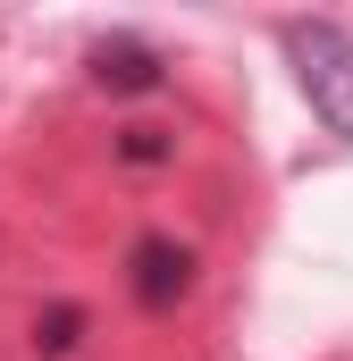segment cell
<instances>
[{
    "mask_svg": "<svg viewBox=\"0 0 353 361\" xmlns=\"http://www.w3.org/2000/svg\"><path fill=\"white\" fill-rule=\"evenodd\" d=\"M277 42H286L294 76L311 92V109H320L337 135H353V34L328 25V17H294V25H277Z\"/></svg>",
    "mask_w": 353,
    "mask_h": 361,
    "instance_id": "6da1fadb",
    "label": "cell"
},
{
    "mask_svg": "<svg viewBox=\"0 0 353 361\" xmlns=\"http://www.w3.org/2000/svg\"><path fill=\"white\" fill-rule=\"evenodd\" d=\"M118 160L126 169H160V160H176V135L169 126H126L118 135Z\"/></svg>",
    "mask_w": 353,
    "mask_h": 361,
    "instance_id": "5b68a950",
    "label": "cell"
},
{
    "mask_svg": "<svg viewBox=\"0 0 353 361\" xmlns=\"http://www.w3.org/2000/svg\"><path fill=\"white\" fill-rule=\"evenodd\" d=\"M92 85L101 92H160L169 68H160V51L143 34H109V42H92Z\"/></svg>",
    "mask_w": 353,
    "mask_h": 361,
    "instance_id": "3957f363",
    "label": "cell"
},
{
    "mask_svg": "<svg viewBox=\"0 0 353 361\" xmlns=\"http://www.w3.org/2000/svg\"><path fill=\"white\" fill-rule=\"evenodd\" d=\"M185 286H193V252H185L176 235H135V244H126V294H135L143 311H176Z\"/></svg>",
    "mask_w": 353,
    "mask_h": 361,
    "instance_id": "7a4b0ae2",
    "label": "cell"
},
{
    "mask_svg": "<svg viewBox=\"0 0 353 361\" xmlns=\"http://www.w3.org/2000/svg\"><path fill=\"white\" fill-rule=\"evenodd\" d=\"M76 336H85V311H76V302H51V311L34 319V353H42V361L76 353Z\"/></svg>",
    "mask_w": 353,
    "mask_h": 361,
    "instance_id": "277c9868",
    "label": "cell"
}]
</instances>
